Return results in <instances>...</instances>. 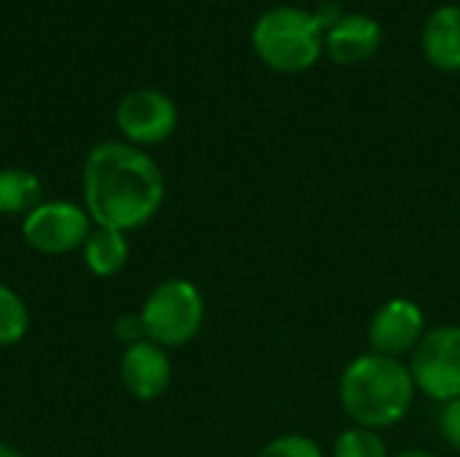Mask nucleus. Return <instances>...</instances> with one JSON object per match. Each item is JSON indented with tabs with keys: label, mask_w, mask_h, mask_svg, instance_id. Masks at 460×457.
I'll return each mask as SVG.
<instances>
[{
	"label": "nucleus",
	"mask_w": 460,
	"mask_h": 457,
	"mask_svg": "<svg viewBox=\"0 0 460 457\" xmlns=\"http://www.w3.org/2000/svg\"><path fill=\"white\" fill-rule=\"evenodd\" d=\"M81 191L94 226L129 234L162 210L167 183L162 167L143 148L127 140H105L84 159Z\"/></svg>",
	"instance_id": "nucleus-1"
},
{
	"label": "nucleus",
	"mask_w": 460,
	"mask_h": 457,
	"mask_svg": "<svg viewBox=\"0 0 460 457\" xmlns=\"http://www.w3.org/2000/svg\"><path fill=\"white\" fill-rule=\"evenodd\" d=\"M415 396L418 388L410 366L372 350L353 358L340 377V404L345 415L353 426L377 434L402 423L410 415Z\"/></svg>",
	"instance_id": "nucleus-2"
},
{
	"label": "nucleus",
	"mask_w": 460,
	"mask_h": 457,
	"mask_svg": "<svg viewBox=\"0 0 460 457\" xmlns=\"http://www.w3.org/2000/svg\"><path fill=\"white\" fill-rule=\"evenodd\" d=\"M337 3H323L318 11L299 5H278L253 24V51L278 73H302L321 59L326 30L340 19Z\"/></svg>",
	"instance_id": "nucleus-3"
},
{
	"label": "nucleus",
	"mask_w": 460,
	"mask_h": 457,
	"mask_svg": "<svg viewBox=\"0 0 460 457\" xmlns=\"http://www.w3.org/2000/svg\"><path fill=\"white\" fill-rule=\"evenodd\" d=\"M146 339L170 347L189 345L205 323V296L186 277H167L146 296L140 307Z\"/></svg>",
	"instance_id": "nucleus-4"
},
{
	"label": "nucleus",
	"mask_w": 460,
	"mask_h": 457,
	"mask_svg": "<svg viewBox=\"0 0 460 457\" xmlns=\"http://www.w3.org/2000/svg\"><path fill=\"white\" fill-rule=\"evenodd\" d=\"M410 374L426 399L447 404L460 396V326L442 323L423 334L410 353Z\"/></svg>",
	"instance_id": "nucleus-5"
},
{
	"label": "nucleus",
	"mask_w": 460,
	"mask_h": 457,
	"mask_svg": "<svg viewBox=\"0 0 460 457\" xmlns=\"http://www.w3.org/2000/svg\"><path fill=\"white\" fill-rule=\"evenodd\" d=\"M94 229L84 205L70 199H43L22 218L24 242L43 256H65L81 250Z\"/></svg>",
	"instance_id": "nucleus-6"
},
{
	"label": "nucleus",
	"mask_w": 460,
	"mask_h": 457,
	"mask_svg": "<svg viewBox=\"0 0 460 457\" xmlns=\"http://www.w3.org/2000/svg\"><path fill=\"white\" fill-rule=\"evenodd\" d=\"M116 127L127 143L159 145L164 143L178 127V108L175 102L159 89H135L121 97L116 108Z\"/></svg>",
	"instance_id": "nucleus-7"
},
{
	"label": "nucleus",
	"mask_w": 460,
	"mask_h": 457,
	"mask_svg": "<svg viewBox=\"0 0 460 457\" xmlns=\"http://www.w3.org/2000/svg\"><path fill=\"white\" fill-rule=\"evenodd\" d=\"M426 312L420 310L418 302L396 296L380 304V310L372 315L367 339L372 353L388 356V358H402L418 347V342L426 334Z\"/></svg>",
	"instance_id": "nucleus-8"
},
{
	"label": "nucleus",
	"mask_w": 460,
	"mask_h": 457,
	"mask_svg": "<svg viewBox=\"0 0 460 457\" xmlns=\"http://www.w3.org/2000/svg\"><path fill=\"white\" fill-rule=\"evenodd\" d=\"M119 377L132 399L156 401L159 396L167 393V388L172 382L170 353L151 339L135 342V345L124 347V353H121Z\"/></svg>",
	"instance_id": "nucleus-9"
},
{
	"label": "nucleus",
	"mask_w": 460,
	"mask_h": 457,
	"mask_svg": "<svg viewBox=\"0 0 460 457\" xmlns=\"http://www.w3.org/2000/svg\"><path fill=\"white\" fill-rule=\"evenodd\" d=\"M383 27L367 13H342L323 38V48L337 65H361L380 48Z\"/></svg>",
	"instance_id": "nucleus-10"
},
{
	"label": "nucleus",
	"mask_w": 460,
	"mask_h": 457,
	"mask_svg": "<svg viewBox=\"0 0 460 457\" xmlns=\"http://www.w3.org/2000/svg\"><path fill=\"white\" fill-rule=\"evenodd\" d=\"M423 54L445 73L460 70V5H439L423 27Z\"/></svg>",
	"instance_id": "nucleus-11"
},
{
	"label": "nucleus",
	"mask_w": 460,
	"mask_h": 457,
	"mask_svg": "<svg viewBox=\"0 0 460 457\" xmlns=\"http://www.w3.org/2000/svg\"><path fill=\"white\" fill-rule=\"evenodd\" d=\"M81 256L94 277H116L129 261V240L124 232L94 226L81 248Z\"/></svg>",
	"instance_id": "nucleus-12"
},
{
	"label": "nucleus",
	"mask_w": 460,
	"mask_h": 457,
	"mask_svg": "<svg viewBox=\"0 0 460 457\" xmlns=\"http://www.w3.org/2000/svg\"><path fill=\"white\" fill-rule=\"evenodd\" d=\"M43 202V183L35 172L22 167L0 170V215H27Z\"/></svg>",
	"instance_id": "nucleus-13"
},
{
	"label": "nucleus",
	"mask_w": 460,
	"mask_h": 457,
	"mask_svg": "<svg viewBox=\"0 0 460 457\" xmlns=\"http://www.w3.org/2000/svg\"><path fill=\"white\" fill-rule=\"evenodd\" d=\"M30 331V310L24 299L0 280V347L22 342Z\"/></svg>",
	"instance_id": "nucleus-14"
},
{
	"label": "nucleus",
	"mask_w": 460,
	"mask_h": 457,
	"mask_svg": "<svg viewBox=\"0 0 460 457\" xmlns=\"http://www.w3.org/2000/svg\"><path fill=\"white\" fill-rule=\"evenodd\" d=\"M332 457H391L388 455V447L383 442V436L377 431H369V428H358V426H350L345 428L334 447H332Z\"/></svg>",
	"instance_id": "nucleus-15"
},
{
	"label": "nucleus",
	"mask_w": 460,
	"mask_h": 457,
	"mask_svg": "<svg viewBox=\"0 0 460 457\" xmlns=\"http://www.w3.org/2000/svg\"><path fill=\"white\" fill-rule=\"evenodd\" d=\"M256 457H323V450L305 434H280L270 439Z\"/></svg>",
	"instance_id": "nucleus-16"
},
{
	"label": "nucleus",
	"mask_w": 460,
	"mask_h": 457,
	"mask_svg": "<svg viewBox=\"0 0 460 457\" xmlns=\"http://www.w3.org/2000/svg\"><path fill=\"white\" fill-rule=\"evenodd\" d=\"M439 434L445 439L447 447H453L456 453H460V396L442 404L439 412Z\"/></svg>",
	"instance_id": "nucleus-17"
},
{
	"label": "nucleus",
	"mask_w": 460,
	"mask_h": 457,
	"mask_svg": "<svg viewBox=\"0 0 460 457\" xmlns=\"http://www.w3.org/2000/svg\"><path fill=\"white\" fill-rule=\"evenodd\" d=\"M113 337H116L124 347H129V345H135V342H143V339H146V331H143L140 312H124V315H119L116 323H113Z\"/></svg>",
	"instance_id": "nucleus-18"
},
{
	"label": "nucleus",
	"mask_w": 460,
	"mask_h": 457,
	"mask_svg": "<svg viewBox=\"0 0 460 457\" xmlns=\"http://www.w3.org/2000/svg\"><path fill=\"white\" fill-rule=\"evenodd\" d=\"M0 457H27L22 450H16L13 444H8V442H0Z\"/></svg>",
	"instance_id": "nucleus-19"
},
{
	"label": "nucleus",
	"mask_w": 460,
	"mask_h": 457,
	"mask_svg": "<svg viewBox=\"0 0 460 457\" xmlns=\"http://www.w3.org/2000/svg\"><path fill=\"white\" fill-rule=\"evenodd\" d=\"M396 457H437L434 453H429V450H404V453H399Z\"/></svg>",
	"instance_id": "nucleus-20"
}]
</instances>
